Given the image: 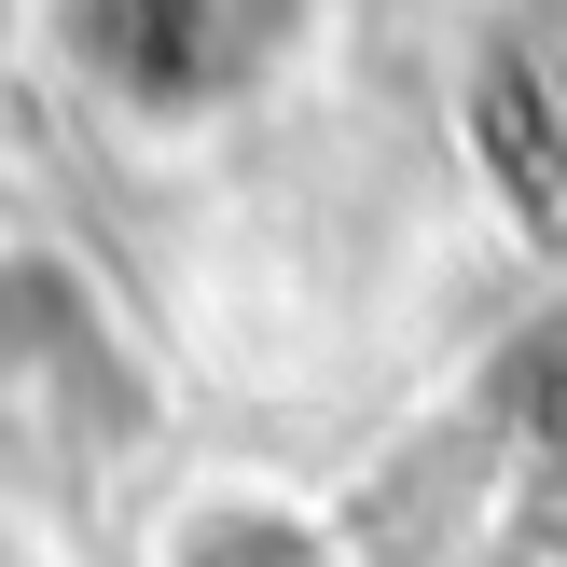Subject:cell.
<instances>
[{
	"instance_id": "6da1fadb",
	"label": "cell",
	"mask_w": 567,
	"mask_h": 567,
	"mask_svg": "<svg viewBox=\"0 0 567 567\" xmlns=\"http://www.w3.org/2000/svg\"><path fill=\"white\" fill-rule=\"evenodd\" d=\"M166 567H332V540H319V513L236 485V498H194V526H181Z\"/></svg>"
}]
</instances>
